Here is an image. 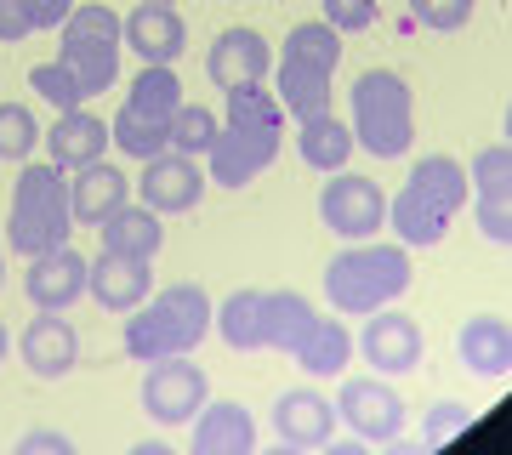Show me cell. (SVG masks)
<instances>
[{"mask_svg":"<svg viewBox=\"0 0 512 455\" xmlns=\"http://www.w3.org/2000/svg\"><path fill=\"white\" fill-rule=\"evenodd\" d=\"M467 194H473L467 165L450 160V154H421L410 165V182L399 188V200H387V228L399 234L404 251H427V245H439L450 234Z\"/></svg>","mask_w":512,"mask_h":455,"instance_id":"obj_1","label":"cell"},{"mask_svg":"<svg viewBox=\"0 0 512 455\" xmlns=\"http://www.w3.org/2000/svg\"><path fill=\"white\" fill-rule=\"evenodd\" d=\"M211 336V296L205 285H165L143 302V308H131L126 330H120V347H126V359L137 364H154V359H171V353H194V347Z\"/></svg>","mask_w":512,"mask_h":455,"instance_id":"obj_2","label":"cell"},{"mask_svg":"<svg viewBox=\"0 0 512 455\" xmlns=\"http://www.w3.org/2000/svg\"><path fill=\"white\" fill-rule=\"evenodd\" d=\"M410 251L404 245H376V239H353L348 251L330 256L325 268V302L348 319H365L376 308H393L410 291Z\"/></svg>","mask_w":512,"mask_h":455,"instance_id":"obj_3","label":"cell"},{"mask_svg":"<svg viewBox=\"0 0 512 455\" xmlns=\"http://www.w3.org/2000/svg\"><path fill=\"white\" fill-rule=\"evenodd\" d=\"M74 211H69V171H57L52 160L29 165L23 160L18 182H12V211H6V245L18 256H40L52 245H69Z\"/></svg>","mask_w":512,"mask_h":455,"instance_id":"obj_4","label":"cell"},{"mask_svg":"<svg viewBox=\"0 0 512 455\" xmlns=\"http://www.w3.org/2000/svg\"><path fill=\"white\" fill-rule=\"evenodd\" d=\"M416 137V97L410 80L393 69H365L353 80V143H365L376 160H399L410 154Z\"/></svg>","mask_w":512,"mask_h":455,"instance_id":"obj_5","label":"cell"},{"mask_svg":"<svg viewBox=\"0 0 512 455\" xmlns=\"http://www.w3.org/2000/svg\"><path fill=\"white\" fill-rule=\"evenodd\" d=\"M120 12L109 6H74L69 18H63V63L74 69L80 91L97 97V91H109L120 80Z\"/></svg>","mask_w":512,"mask_h":455,"instance_id":"obj_6","label":"cell"},{"mask_svg":"<svg viewBox=\"0 0 512 455\" xmlns=\"http://www.w3.org/2000/svg\"><path fill=\"white\" fill-rule=\"evenodd\" d=\"M330 404H336V421H348L359 444H393L404 433V399L393 393L387 376H353Z\"/></svg>","mask_w":512,"mask_h":455,"instance_id":"obj_7","label":"cell"},{"mask_svg":"<svg viewBox=\"0 0 512 455\" xmlns=\"http://www.w3.org/2000/svg\"><path fill=\"white\" fill-rule=\"evenodd\" d=\"M205 165L200 154H183V148H165L154 160H143V177H137V200L160 217H183L205 200Z\"/></svg>","mask_w":512,"mask_h":455,"instance_id":"obj_8","label":"cell"},{"mask_svg":"<svg viewBox=\"0 0 512 455\" xmlns=\"http://www.w3.org/2000/svg\"><path fill=\"white\" fill-rule=\"evenodd\" d=\"M205 399H211V382H205L200 364H183V353L148 364V376H143V410L160 421V427H183V421H194Z\"/></svg>","mask_w":512,"mask_h":455,"instance_id":"obj_9","label":"cell"},{"mask_svg":"<svg viewBox=\"0 0 512 455\" xmlns=\"http://www.w3.org/2000/svg\"><path fill=\"white\" fill-rule=\"evenodd\" d=\"M319 217H325L330 234H342V239H376L387 228V194L370 177L330 171L325 194H319Z\"/></svg>","mask_w":512,"mask_h":455,"instance_id":"obj_10","label":"cell"},{"mask_svg":"<svg viewBox=\"0 0 512 455\" xmlns=\"http://www.w3.org/2000/svg\"><path fill=\"white\" fill-rule=\"evenodd\" d=\"M353 353H365V364L376 376H410L421 364V353H427V342H421V325L410 313L376 308L365 313V330L353 336Z\"/></svg>","mask_w":512,"mask_h":455,"instance_id":"obj_11","label":"cell"},{"mask_svg":"<svg viewBox=\"0 0 512 455\" xmlns=\"http://www.w3.org/2000/svg\"><path fill=\"white\" fill-rule=\"evenodd\" d=\"M279 160V131H245V126H217L211 148H205V177L217 188H245L268 165Z\"/></svg>","mask_w":512,"mask_h":455,"instance_id":"obj_12","label":"cell"},{"mask_svg":"<svg viewBox=\"0 0 512 455\" xmlns=\"http://www.w3.org/2000/svg\"><path fill=\"white\" fill-rule=\"evenodd\" d=\"M467 182L478 194V234L490 245H507L512 239V148L507 137L490 148H478V160L467 165Z\"/></svg>","mask_w":512,"mask_h":455,"instance_id":"obj_13","label":"cell"},{"mask_svg":"<svg viewBox=\"0 0 512 455\" xmlns=\"http://www.w3.org/2000/svg\"><path fill=\"white\" fill-rule=\"evenodd\" d=\"M86 279H92V262L69 245H52V251L29 256V273H23V296L46 313H63L86 296Z\"/></svg>","mask_w":512,"mask_h":455,"instance_id":"obj_14","label":"cell"},{"mask_svg":"<svg viewBox=\"0 0 512 455\" xmlns=\"http://www.w3.org/2000/svg\"><path fill=\"white\" fill-rule=\"evenodd\" d=\"M274 438L285 450H325L336 438V404L319 387H291L274 404Z\"/></svg>","mask_w":512,"mask_h":455,"instance_id":"obj_15","label":"cell"},{"mask_svg":"<svg viewBox=\"0 0 512 455\" xmlns=\"http://www.w3.org/2000/svg\"><path fill=\"white\" fill-rule=\"evenodd\" d=\"M268 69H274V46L256 29H222L211 40V52H205V74H211L217 91L256 86V80H268Z\"/></svg>","mask_w":512,"mask_h":455,"instance_id":"obj_16","label":"cell"},{"mask_svg":"<svg viewBox=\"0 0 512 455\" xmlns=\"http://www.w3.org/2000/svg\"><path fill=\"white\" fill-rule=\"evenodd\" d=\"M18 353H23V364H29V376H40V382H63L74 364H80V336H74V325L63 319V313L35 308V319H29V330H23Z\"/></svg>","mask_w":512,"mask_h":455,"instance_id":"obj_17","label":"cell"},{"mask_svg":"<svg viewBox=\"0 0 512 455\" xmlns=\"http://www.w3.org/2000/svg\"><path fill=\"white\" fill-rule=\"evenodd\" d=\"M86 291H92L97 308L131 313V308H143L148 296H154V268H148V256L103 251V256L92 262V279H86Z\"/></svg>","mask_w":512,"mask_h":455,"instance_id":"obj_18","label":"cell"},{"mask_svg":"<svg viewBox=\"0 0 512 455\" xmlns=\"http://www.w3.org/2000/svg\"><path fill=\"white\" fill-rule=\"evenodd\" d=\"M120 40H126L143 63H177V57H183V46H188V23H183V12H177V6L143 0L131 18H120Z\"/></svg>","mask_w":512,"mask_h":455,"instance_id":"obj_19","label":"cell"},{"mask_svg":"<svg viewBox=\"0 0 512 455\" xmlns=\"http://www.w3.org/2000/svg\"><path fill=\"white\" fill-rule=\"evenodd\" d=\"M126 200H131V182L120 165L92 160V165H80V171H69V211L80 228H103Z\"/></svg>","mask_w":512,"mask_h":455,"instance_id":"obj_20","label":"cell"},{"mask_svg":"<svg viewBox=\"0 0 512 455\" xmlns=\"http://www.w3.org/2000/svg\"><path fill=\"white\" fill-rule=\"evenodd\" d=\"M188 450L194 455H251L256 450V421L245 404L222 399L200 404V416H194V438H188Z\"/></svg>","mask_w":512,"mask_h":455,"instance_id":"obj_21","label":"cell"},{"mask_svg":"<svg viewBox=\"0 0 512 455\" xmlns=\"http://www.w3.org/2000/svg\"><path fill=\"white\" fill-rule=\"evenodd\" d=\"M456 353H461V364H467L473 376L501 382V376L512 370V325L501 319V313H473V319L456 330Z\"/></svg>","mask_w":512,"mask_h":455,"instance_id":"obj_22","label":"cell"},{"mask_svg":"<svg viewBox=\"0 0 512 455\" xmlns=\"http://www.w3.org/2000/svg\"><path fill=\"white\" fill-rule=\"evenodd\" d=\"M109 120H97L92 109H69L57 114V126L46 131V160L57 165V171H80V165L103 160V148H109Z\"/></svg>","mask_w":512,"mask_h":455,"instance_id":"obj_23","label":"cell"},{"mask_svg":"<svg viewBox=\"0 0 512 455\" xmlns=\"http://www.w3.org/2000/svg\"><path fill=\"white\" fill-rule=\"evenodd\" d=\"M330 74L325 63H308V57L279 52L274 63V97L285 103V114L296 120H313V114H330Z\"/></svg>","mask_w":512,"mask_h":455,"instance_id":"obj_24","label":"cell"},{"mask_svg":"<svg viewBox=\"0 0 512 455\" xmlns=\"http://www.w3.org/2000/svg\"><path fill=\"white\" fill-rule=\"evenodd\" d=\"M291 359L308 370V376H319V382H330V376H342L353 359V330L342 325V319H313L308 330H302V342L291 347Z\"/></svg>","mask_w":512,"mask_h":455,"instance_id":"obj_25","label":"cell"},{"mask_svg":"<svg viewBox=\"0 0 512 455\" xmlns=\"http://www.w3.org/2000/svg\"><path fill=\"white\" fill-rule=\"evenodd\" d=\"M103 251H120V256H148L154 262V251L165 245V228H160V211H148V205H120L103 228Z\"/></svg>","mask_w":512,"mask_h":455,"instance_id":"obj_26","label":"cell"},{"mask_svg":"<svg viewBox=\"0 0 512 455\" xmlns=\"http://www.w3.org/2000/svg\"><path fill=\"white\" fill-rule=\"evenodd\" d=\"M183 109V80L171 74V63H148L137 80H131L126 114L148 120V126H171V114Z\"/></svg>","mask_w":512,"mask_h":455,"instance_id":"obj_27","label":"cell"},{"mask_svg":"<svg viewBox=\"0 0 512 455\" xmlns=\"http://www.w3.org/2000/svg\"><path fill=\"white\" fill-rule=\"evenodd\" d=\"M313 319H319V313H313V302L302 291H262V347L291 353Z\"/></svg>","mask_w":512,"mask_h":455,"instance_id":"obj_28","label":"cell"},{"mask_svg":"<svg viewBox=\"0 0 512 455\" xmlns=\"http://www.w3.org/2000/svg\"><path fill=\"white\" fill-rule=\"evenodd\" d=\"M211 325L234 353H262V291H228L222 308H211Z\"/></svg>","mask_w":512,"mask_h":455,"instance_id":"obj_29","label":"cell"},{"mask_svg":"<svg viewBox=\"0 0 512 455\" xmlns=\"http://www.w3.org/2000/svg\"><path fill=\"white\" fill-rule=\"evenodd\" d=\"M296 148H302V160H308L313 171H342L359 143H353V126H342L336 114H313V120H302Z\"/></svg>","mask_w":512,"mask_h":455,"instance_id":"obj_30","label":"cell"},{"mask_svg":"<svg viewBox=\"0 0 512 455\" xmlns=\"http://www.w3.org/2000/svg\"><path fill=\"white\" fill-rule=\"evenodd\" d=\"M228 126L279 131V137H285V103H279L262 80H256V86H234V91H228Z\"/></svg>","mask_w":512,"mask_h":455,"instance_id":"obj_31","label":"cell"},{"mask_svg":"<svg viewBox=\"0 0 512 455\" xmlns=\"http://www.w3.org/2000/svg\"><path fill=\"white\" fill-rule=\"evenodd\" d=\"M29 91H40L57 114L86 109V103H92V97L80 91V80H74V69L63 63V57H57V63H35V69H29Z\"/></svg>","mask_w":512,"mask_h":455,"instance_id":"obj_32","label":"cell"},{"mask_svg":"<svg viewBox=\"0 0 512 455\" xmlns=\"http://www.w3.org/2000/svg\"><path fill=\"white\" fill-rule=\"evenodd\" d=\"M109 137L120 154H131V160H154V154H165L171 148V137H165V126H148V120H137V114H114L109 120Z\"/></svg>","mask_w":512,"mask_h":455,"instance_id":"obj_33","label":"cell"},{"mask_svg":"<svg viewBox=\"0 0 512 455\" xmlns=\"http://www.w3.org/2000/svg\"><path fill=\"white\" fill-rule=\"evenodd\" d=\"M40 143V126H35V109L29 103H0V160H29Z\"/></svg>","mask_w":512,"mask_h":455,"instance_id":"obj_34","label":"cell"},{"mask_svg":"<svg viewBox=\"0 0 512 455\" xmlns=\"http://www.w3.org/2000/svg\"><path fill=\"white\" fill-rule=\"evenodd\" d=\"M217 126H222V120L205 109V103H183V109L171 114L165 137H171V148H183V154H205L211 137H217Z\"/></svg>","mask_w":512,"mask_h":455,"instance_id":"obj_35","label":"cell"},{"mask_svg":"<svg viewBox=\"0 0 512 455\" xmlns=\"http://www.w3.org/2000/svg\"><path fill=\"white\" fill-rule=\"evenodd\" d=\"M473 6H478V0H410V18H416L421 29L456 35V29H467V23H473Z\"/></svg>","mask_w":512,"mask_h":455,"instance_id":"obj_36","label":"cell"},{"mask_svg":"<svg viewBox=\"0 0 512 455\" xmlns=\"http://www.w3.org/2000/svg\"><path fill=\"white\" fill-rule=\"evenodd\" d=\"M325 23L336 35H365L376 23V0H325Z\"/></svg>","mask_w":512,"mask_h":455,"instance_id":"obj_37","label":"cell"},{"mask_svg":"<svg viewBox=\"0 0 512 455\" xmlns=\"http://www.w3.org/2000/svg\"><path fill=\"white\" fill-rule=\"evenodd\" d=\"M473 427V410L467 404H433V416H427V444H450L456 433H467Z\"/></svg>","mask_w":512,"mask_h":455,"instance_id":"obj_38","label":"cell"},{"mask_svg":"<svg viewBox=\"0 0 512 455\" xmlns=\"http://www.w3.org/2000/svg\"><path fill=\"white\" fill-rule=\"evenodd\" d=\"M35 18H29V0H0V40H29Z\"/></svg>","mask_w":512,"mask_h":455,"instance_id":"obj_39","label":"cell"},{"mask_svg":"<svg viewBox=\"0 0 512 455\" xmlns=\"http://www.w3.org/2000/svg\"><path fill=\"white\" fill-rule=\"evenodd\" d=\"M74 444L63 433H46V427H35V433L18 438V455H69Z\"/></svg>","mask_w":512,"mask_h":455,"instance_id":"obj_40","label":"cell"},{"mask_svg":"<svg viewBox=\"0 0 512 455\" xmlns=\"http://www.w3.org/2000/svg\"><path fill=\"white\" fill-rule=\"evenodd\" d=\"M80 0H29V18H35V29H63V18H69Z\"/></svg>","mask_w":512,"mask_h":455,"instance_id":"obj_41","label":"cell"},{"mask_svg":"<svg viewBox=\"0 0 512 455\" xmlns=\"http://www.w3.org/2000/svg\"><path fill=\"white\" fill-rule=\"evenodd\" d=\"M0 359H6V325H0Z\"/></svg>","mask_w":512,"mask_h":455,"instance_id":"obj_42","label":"cell"},{"mask_svg":"<svg viewBox=\"0 0 512 455\" xmlns=\"http://www.w3.org/2000/svg\"><path fill=\"white\" fill-rule=\"evenodd\" d=\"M0 279H6V262H0Z\"/></svg>","mask_w":512,"mask_h":455,"instance_id":"obj_43","label":"cell"},{"mask_svg":"<svg viewBox=\"0 0 512 455\" xmlns=\"http://www.w3.org/2000/svg\"><path fill=\"white\" fill-rule=\"evenodd\" d=\"M160 6H171V0H160Z\"/></svg>","mask_w":512,"mask_h":455,"instance_id":"obj_44","label":"cell"}]
</instances>
